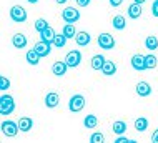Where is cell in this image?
I'll return each mask as SVG.
<instances>
[{
  "label": "cell",
  "mask_w": 158,
  "mask_h": 143,
  "mask_svg": "<svg viewBox=\"0 0 158 143\" xmlns=\"http://www.w3.org/2000/svg\"><path fill=\"white\" fill-rule=\"evenodd\" d=\"M14 110H15L14 97H10V95H2V97H0V113L10 115V113H14Z\"/></svg>",
  "instance_id": "6da1fadb"
},
{
  "label": "cell",
  "mask_w": 158,
  "mask_h": 143,
  "mask_svg": "<svg viewBox=\"0 0 158 143\" xmlns=\"http://www.w3.org/2000/svg\"><path fill=\"white\" fill-rule=\"evenodd\" d=\"M68 108H70L72 113H78V111H82L85 108V97L80 93L73 95V97L70 98V102H68Z\"/></svg>",
  "instance_id": "7a4b0ae2"
},
{
  "label": "cell",
  "mask_w": 158,
  "mask_h": 143,
  "mask_svg": "<svg viewBox=\"0 0 158 143\" xmlns=\"http://www.w3.org/2000/svg\"><path fill=\"white\" fill-rule=\"evenodd\" d=\"M20 132L19 128V122H12V120H5V122H2V133L8 138H14L17 137V133Z\"/></svg>",
  "instance_id": "3957f363"
},
{
  "label": "cell",
  "mask_w": 158,
  "mask_h": 143,
  "mask_svg": "<svg viewBox=\"0 0 158 143\" xmlns=\"http://www.w3.org/2000/svg\"><path fill=\"white\" fill-rule=\"evenodd\" d=\"M10 19L17 23H22V22L27 20V10L22 5H14L10 8Z\"/></svg>",
  "instance_id": "277c9868"
},
{
  "label": "cell",
  "mask_w": 158,
  "mask_h": 143,
  "mask_svg": "<svg viewBox=\"0 0 158 143\" xmlns=\"http://www.w3.org/2000/svg\"><path fill=\"white\" fill-rule=\"evenodd\" d=\"M62 19L65 20L67 23H75V22H78V19H80L78 8H75V7H67V8H63Z\"/></svg>",
  "instance_id": "5b68a950"
},
{
  "label": "cell",
  "mask_w": 158,
  "mask_h": 143,
  "mask_svg": "<svg viewBox=\"0 0 158 143\" xmlns=\"http://www.w3.org/2000/svg\"><path fill=\"white\" fill-rule=\"evenodd\" d=\"M65 63L68 65V68H77L80 63H82V53L78 50H72L67 53L65 57Z\"/></svg>",
  "instance_id": "8992f818"
},
{
  "label": "cell",
  "mask_w": 158,
  "mask_h": 143,
  "mask_svg": "<svg viewBox=\"0 0 158 143\" xmlns=\"http://www.w3.org/2000/svg\"><path fill=\"white\" fill-rule=\"evenodd\" d=\"M98 45L103 50H112L115 47L113 35H110V33H102V35H98Z\"/></svg>",
  "instance_id": "52a82bcc"
},
{
  "label": "cell",
  "mask_w": 158,
  "mask_h": 143,
  "mask_svg": "<svg viewBox=\"0 0 158 143\" xmlns=\"http://www.w3.org/2000/svg\"><path fill=\"white\" fill-rule=\"evenodd\" d=\"M135 90H136V95L142 97V98H147V97L152 95V86H150L148 82H138L136 86H135Z\"/></svg>",
  "instance_id": "ba28073f"
},
{
  "label": "cell",
  "mask_w": 158,
  "mask_h": 143,
  "mask_svg": "<svg viewBox=\"0 0 158 143\" xmlns=\"http://www.w3.org/2000/svg\"><path fill=\"white\" fill-rule=\"evenodd\" d=\"M131 67L135 68L136 72H143V70H147V63H145V55H140V53H136L131 57Z\"/></svg>",
  "instance_id": "9c48e42d"
},
{
  "label": "cell",
  "mask_w": 158,
  "mask_h": 143,
  "mask_svg": "<svg viewBox=\"0 0 158 143\" xmlns=\"http://www.w3.org/2000/svg\"><path fill=\"white\" fill-rule=\"evenodd\" d=\"M50 47H52V43H48V42H45V40H40V42H37L35 45H33V48L37 50V53L40 55V57H47V55H50Z\"/></svg>",
  "instance_id": "30bf717a"
},
{
  "label": "cell",
  "mask_w": 158,
  "mask_h": 143,
  "mask_svg": "<svg viewBox=\"0 0 158 143\" xmlns=\"http://www.w3.org/2000/svg\"><path fill=\"white\" fill-rule=\"evenodd\" d=\"M75 42H77V45H80V47H87V45H90V42H92V35L88 32H77Z\"/></svg>",
  "instance_id": "8fae6325"
},
{
  "label": "cell",
  "mask_w": 158,
  "mask_h": 143,
  "mask_svg": "<svg viewBox=\"0 0 158 143\" xmlns=\"http://www.w3.org/2000/svg\"><path fill=\"white\" fill-rule=\"evenodd\" d=\"M58 103H60V97H58V93H55V92L47 93V97H45V107L47 108H57Z\"/></svg>",
  "instance_id": "7c38bea8"
},
{
  "label": "cell",
  "mask_w": 158,
  "mask_h": 143,
  "mask_svg": "<svg viewBox=\"0 0 158 143\" xmlns=\"http://www.w3.org/2000/svg\"><path fill=\"white\" fill-rule=\"evenodd\" d=\"M67 68H68V65L65 63V60L63 62H55L52 65V73L55 77H63L67 73Z\"/></svg>",
  "instance_id": "4fadbf2b"
},
{
  "label": "cell",
  "mask_w": 158,
  "mask_h": 143,
  "mask_svg": "<svg viewBox=\"0 0 158 143\" xmlns=\"http://www.w3.org/2000/svg\"><path fill=\"white\" fill-rule=\"evenodd\" d=\"M142 3H136V2H133L131 3L130 7L127 8V14H128V17H130V19H138L140 15H142Z\"/></svg>",
  "instance_id": "5bb4252c"
},
{
  "label": "cell",
  "mask_w": 158,
  "mask_h": 143,
  "mask_svg": "<svg viewBox=\"0 0 158 143\" xmlns=\"http://www.w3.org/2000/svg\"><path fill=\"white\" fill-rule=\"evenodd\" d=\"M12 45H14L15 48H25V47H27V37H25L23 33H15V35L12 37Z\"/></svg>",
  "instance_id": "9a60e30c"
},
{
  "label": "cell",
  "mask_w": 158,
  "mask_h": 143,
  "mask_svg": "<svg viewBox=\"0 0 158 143\" xmlns=\"http://www.w3.org/2000/svg\"><path fill=\"white\" fill-rule=\"evenodd\" d=\"M105 57H103V55H100V53H98V55H93V57H92V60H90V65H92V68H93V70H102V68H103V63H105Z\"/></svg>",
  "instance_id": "2e32d148"
},
{
  "label": "cell",
  "mask_w": 158,
  "mask_h": 143,
  "mask_svg": "<svg viewBox=\"0 0 158 143\" xmlns=\"http://www.w3.org/2000/svg\"><path fill=\"white\" fill-rule=\"evenodd\" d=\"M33 127V120L32 118H28V116H22V118L19 120V128H20V132H23V133H27V132H30Z\"/></svg>",
  "instance_id": "e0dca14e"
},
{
  "label": "cell",
  "mask_w": 158,
  "mask_h": 143,
  "mask_svg": "<svg viewBox=\"0 0 158 143\" xmlns=\"http://www.w3.org/2000/svg\"><path fill=\"white\" fill-rule=\"evenodd\" d=\"M100 72H103V75H106V77H112V75H115V72H117V65H115L112 60H105L103 68H102Z\"/></svg>",
  "instance_id": "ac0fdd59"
},
{
  "label": "cell",
  "mask_w": 158,
  "mask_h": 143,
  "mask_svg": "<svg viewBox=\"0 0 158 143\" xmlns=\"http://www.w3.org/2000/svg\"><path fill=\"white\" fill-rule=\"evenodd\" d=\"M55 35H57V32H55L52 27H47L44 32L40 33V40H45V42H48V43H53Z\"/></svg>",
  "instance_id": "d6986e66"
},
{
  "label": "cell",
  "mask_w": 158,
  "mask_h": 143,
  "mask_svg": "<svg viewBox=\"0 0 158 143\" xmlns=\"http://www.w3.org/2000/svg\"><path fill=\"white\" fill-rule=\"evenodd\" d=\"M112 25L115 30H123L127 27V22H125V17L123 15H115L112 19Z\"/></svg>",
  "instance_id": "ffe728a7"
},
{
  "label": "cell",
  "mask_w": 158,
  "mask_h": 143,
  "mask_svg": "<svg viewBox=\"0 0 158 143\" xmlns=\"http://www.w3.org/2000/svg\"><path fill=\"white\" fill-rule=\"evenodd\" d=\"M25 57H27V62L30 63V65H38V62H40V55L37 53V50L35 48H32V50H28L27 52V55H25Z\"/></svg>",
  "instance_id": "44dd1931"
},
{
  "label": "cell",
  "mask_w": 158,
  "mask_h": 143,
  "mask_svg": "<svg viewBox=\"0 0 158 143\" xmlns=\"http://www.w3.org/2000/svg\"><path fill=\"white\" fill-rule=\"evenodd\" d=\"M112 130H113V133L115 135H123V133L127 132V123L125 122H122V120H118V122H115L112 125Z\"/></svg>",
  "instance_id": "7402d4cb"
},
{
  "label": "cell",
  "mask_w": 158,
  "mask_h": 143,
  "mask_svg": "<svg viewBox=\"0 0 158 143\" xmlns=\"http://www.w3.org/2000/svg\"><path fill=\"white\" fill-rule=\"evenodd\" d=\"M147 128H148V120L145 118V116H140V118H136L135 120V130L136 132H147Z\"/></svg>",
  "instance_id": "603a6c76"
},
{
  "label": "cell",
  "mask_w": 158,
  "mask_h": 143,
  "mask_svg": "<svg viewBox=\"0 0 158 143\" xmlns=\"http://www.w3.org/2000/svg\"><path fill=\"white\" fill-rule=\"evenodd\" d=\"M145 47H147L150 52L156 50L158 48V38L155 35H148L147 38H145Z\"/></svg>",
  "instance_id": "cb8c5ba5"
},
{
  "label": "cell",
  "mask_w": 158,
  "mask_h": 143,
  "mask_svg": "<svg viewBox=\"0 0 158 143\" xmlns=\"http://www.w3.org/2000/svg\"><path fill=\"white\" fill-rule=\"evenodd\" d=\"M67 40H68V38L63 35V33H57V35H55V38H53V43H52V45L57 47V48H63V47H65V43H67Z\"/></svg>",
  "instance_id": "d4e9b609"
},
{
  "label": "cell",
  "mask_w": 158,
  "mask_h": 143,
  "mask_svg": "<svg viewBox=\"0 0 158 143\" xmlns=\"http://www.w3.org/2000/svg\"><path fill=\"white\" fill-rule=\"evenodd\" d=\"M98 125V118L95 115H87L85 116V120H83V127L85 128H95Z\"/></svg>",
  "instance_id": "484cf974"
},
{
  "label": "cell",
  "mask_w": 158,
  "mask_h": 143,
  "mask_svg": "<svg viewBox=\"0 0 158 143\" xmlns=\"http://www.w3.org/2000/svg\"><path fill=\"white\" fill-rule=\"evenodd\" d=\"M63 35H65L67 38H75L77 35V30H75V25L73 23H67L65 27H63Z\"/></svg>",
  "instance_id": "4316f807"
},
{
  "label": "cell",
  "mask_w": 158,
  "mask_h": 143,
  "mask_svg": "<svg viewBox=\"0 0 158 143\" xmlns=\"http://www.w3.org/2000/svg\"><path fill=\"white\" fill-rule=\"evenodd\" d=\"M145 63H147V70H152V68H156L158 65V60L155 55H145Z\"/></svg>",
  "instance_id": "83f0119b"
},
{
  "label": "cell",
  "mask_w": 158,
  "mask_h": 143,
  "mask_svg": "<svg viewBox=\"0 0 158 143\" xmlns=\"http://www.w3.org/2000/svg\"><path fill=\"white\" fill-rule=\"evenodd\" d=\"M47 27H50V25H48V22H47L45 19H37L35 20V30L38 33H42Z\"/></svg>",
  "instance_id": "f1b7e54d"
},
{
  "label": "cell",
  "mask_w": 158,
  "mask_h": 143,
  "mask_svg": "<svg viewBox=\"0 0 158 143\" xmlns=\"http://www.w3.org/2000/svg\"><path fill=\"white\" fill-rule=\"evenodd\" d=\"M8 88H10V80H8L7 77H0V90L5 92Z\"/></svg>",
  "instance_id": "f546056e"
},
{
  "label": "cell",
  "mask_w": 158,
  "mask_h": 143,
  "mask_svg": "<svg viewBox=\"0 0 158 143\" xmlns=\"http://www.w3.org/2000/svg\"><path fill=\"white\" fill-rule=\"evenodd\" d=\"M90 141L92 143H102V141H105V137H103V133H93V135L90 137Z\"/></svg>",
  "instance_id": "4dcf8cb0"
},
{
  "label": "cell",
  "mask_w": 158,
  "mask_h": 143,
  "mask_svg": "<svg viewBox=\"0 0 158 143\" xmlns=\"http://www.w3.org/2000/svg\"><path fill=\"white\" fill-rule=\"evenodd\" d=\"M152 14H153V17L158 19V0H155V2L152 3Z\"/></svg>",
  "instance_id": "1f68e13d"
},
{
  "label": "cell",
  "mask_w": 158,
  "mask_h": 143,
  "mask_svg": "<svg viewBox=\"0 0 158 143\" xmlns=\"http://www.w3.org/2000/svg\"><path fill=\"white\" fill-rule=\"evenodd\" d=\"M117 143H135V141L130 140V138H125V137L118 135V137H117Z\"/></svg>",
  "instance_id": "d6a6232c"
},
{
  "label": "cell",
  "mask_w": 158,
  "mask_h": 143,
  "mask_svg": "<svg viewBox=\"0 0 158 143\" xmlns=\"http://www.w3.org/2000/svg\"><path fill=\"white\" fill-rule=\"evenodd\" d=\"M122 3H123V0H110V5L115 7V8H117V7H120Z\"/></svg>",
  "instance_id": "836d02e7"
},
{
  "label": "cell",
  "mask_w": 158,
  "mask_h": 143,
  "mask_svg": "<svg viewBox=\"0 0 158 143\" xmlns=\"http://www.w3.org/2000/svg\"><path fill=\"white\" fill-rule=\"evenodd\" d=\"M152 141H153V143H158V128L152 133Z\"/></svg>",
  "instance_id": "e575fe53"
},
{
  "label": "cell",
  "mask_w": 158,
  "mask_h": 143,
  "mask_svg": "<svg viewBox=\"0 0 158 143\" xmlns=\"http://www.w3.org/2000/svg\"><path fill=\"white\" fill-rule=\"evenodd\" d=\"M77 3H78V7H87L90 3V0H77Z\"/></svg>",
  "instance_id": "d590c367"
},
{
  "label": "cell",
  "mask_w": 158,
  "mask_h": 143,
  "mask_svg": "<svg viewBox=\"0 0 158 143\" xmlns=\"http://www.w3.org/2000/svg\"><path fill=\"white\" fill-rule=\"evenodd\" d=\"M55 2H57V3H60V5H63V3L67 2V0H55Z\"/></svg>",
  "instance_id": "8d00e7d4"
},
{
  "label": "cell",
  "mask_w": 158,
  "mask_h": 143,
  "mask_svg": "<svg viewBox=\"0 0 158 143\" xmlns=\"http://www.w3.org/2000/svg\"><path fill=\"white\" fill-rule=\"evenodd\" d=\"M133 2H136V3H142V5H143V2H147V0H133Z\"/></svg>",
  "instance_id": "74e56055"
},
{
  "label": "cell",
  "mask_w": 158,
  "mask_h": 143,
  "mask_svg": "<svg viewBox=\"0 0 158 143\" xmlns=\"http://www.w3.org/2000/svg\"><path fill=\"white\" fill-rule=\"evenodd\" d=\"M27 2H28V3H37L38 0H27Z\"/></svg>",
  "instance_id": "f35d334b"
}]
</instances>
